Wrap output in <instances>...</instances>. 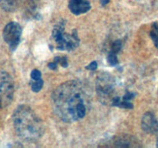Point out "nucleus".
I'll return each instance as SVG.
<instances>
[{
  "label": "nucleus",
  "mask_w": 158,
  "mask_h": 148,
  "mask_svg": "<svg viewBox=\"0 0 158 148\" xmlns=\"http://www.w3.org/2000/svg\"><path fill=\"white\" fill-rule=\"evenodd\" d=\"M52 107L57 117L66 123L83 119L89 109L90 91L80 80L65 82L53 91Z\"/></svg>",
  "instance_id": "nucleus-1"
},
{
  "label": "nucleus",
  "mask_w": 158,
  "mask_h": 148,
  "mask_svg": "<svg viewBox=\"0 0 158 148\" xmlns=\"http://www.w3.org/2000/svg\"><path fill=\"white\" fill-rule=\"evenodd\" d=\"M12 120L15 132L23 140L35 141L43 135V121L30 107L26 105H20L15 109Z\"/></svg>",
  "instance_id": "nucleus-2"
},
{
  "label": "nucleus",
  "mask_w": 158,
  "mask_h": 148,
  "mask_svg": "<svg viewBox=\"0 0 158 148\" xmlns=\"http://www.w3.org/2000/svg\"><path fill=\"white\" fill-rule=\"evenodd\" d=\"M96 88L98 98L105 105L117 106L122 97L116 92L117 83L113 76L108 73H103L99 76L96 82Z\"/></svg>",
  "instance_id": "nucleus-3"
},
{
  "label": "nucleus",
  "mask_w": 158,
  "mask_h": 148,
  "mask_svg": "<svg viewBox=\"0 0 158 148\" xmlns=\"http://www.w3.org/2000/svg\"><path fill=\"white\" fill-rule=\"evenodd\" d=\"M65 22L60 21L55 25L52 32V37L56 43V48L60 50H73L80 44V39L76 30L72 33L64 32Z\"/></svg>",
  "instance_id": "nucleus-4"
},
{
  "label": "nucleus",
  "mask_w": 158,
  "mask_h": 148,
  "mask_svg": "<svg viewBox=\"0 0 158 148\" xmlns=\"http://www.w3.org/2000/svg\"><path fill=\"white\" fill-rule=\"evenodd\" d=\"M14 83L7 72L0 70V109L11 104L14 97Z\"/></svg>",
  "instance_id": "nucleus-5"
},
{
  "label": "nucleus",
  "mask_w": 158,
  "mask_h": 148,
  "mask_svg": "<svg viewBox=\"0 0 158 148\" xmlns=\"http://www.w3.org/2000/svg\"><path fill=\"white\" fill-rule=\"evenodd\" d=\"M22 28L18 23L11 22L8 23L3 30V39L11 50H15L21 39Z\"/></svg>",
  "instance_id": "nucleus-6"
},
{
  "label": "nucleus",
  "mask_w": 158,
  "mask_h": 148,
  "mask_svg": "<svg viewBox=\"0 0 158 148\" xmlns=\"http://www.w3.org/2000/svg\"><path fill=\"white\" fill-rule=\"evenodd\" d=\"M141 127L148 134H154L158 132V121L155 116L147 112L141 119Z\"/></svg>",
  "instance_id": "nucleus-7"
},
{
  "label": "nucleus",
  "mask_w": 158,
  "mask_h": 148,
  "mask_svg": "<svg viewBox=\"0 0 158 148\" xmlns=\"http://www.w3.org/2000/svg\"><path fill=\"white\" fill-rule=\"evenodd\" d=\"M90 3L88 0H69V9L72 13L80 15L90 9Z\"/></svg>",
  "instance_id": "nucleus-8"
},
{
  "label": "nucleus",
  "mask_w": 158,
  "mask_h": 148,
  "mask_svg": "<svg viewBox=\"0 0 158 148\" xmlns=\"http://www.w3.org/2000/svg\"><path fill=\"white\" fill-rule=\"evenodd\" d=\"M110 144L108 146H117V147H130V146H137L136 144L137 142L135 141V139L130 136H120V137H114L110 140Z\"/></svg>",
  "instance_id": "nucleus-9"
},
{
  "label": "nucleus",
  "mask_w": 158,
  "mask_h": 148,
  "mask_svg": "<svg viewBox=\"0 0 158 148\" xmlns=\"http://www.w3.org/2000/svg\"><path fill=\"white\" fill-rule=\"evenodd\" d=\"M40 0H27L25 5V14L28 18H37Z\"/></svg>",
  "instance_id": "nucleus-10"
},
{
  "label": "nucleus",
  "mask_w": 158,
  "mask_h": 148,
  "mask_svg": "<svg viewBox=\"0 0 158 148\" xmlns=\"http://www.w3.org/2000/svg\"><path fill=\"white\" fill-rule=\"evenodd\" d=\"M23 0H0V7L6 12H14L21 5Z\"/></svg>",
  "instance_id": "nucleus-11"
},
{
  "label": "nucleus",
  "mask_w": 158,
  "mask_h": 148,
  "mask_svg": "<svg viewBox=\"0 0 158 148\" xmlns=\"http://www.w3.org/2000/svg\"><path fill=\"white\" fill-rule=\"evenodd\" d=\"M31 84V88H32V90L35 92H38L41 90V89L43 88V81L42 80V78L39 79V80H31L30 82Z\"/></svg>",
  "instance_id": "nucleus-12"
},
{
  "label": "nucleus",
  "mask_w": 158,
  "mask_h": 148,
  "mask_svg": "<svg viewBox=\"0 0 158 148\" xmlns=\"http://www.w3.org/2000/svg\"><path fill=\"white\" fill-rule=\"evenodd\" d=\"M151 37L155 46L158 49V24L157 23L152 26L151 30Z\"/></svg>",
  "instance_id": "nucleus-13"
},
{
  "label": "nucleus",
  "mask_w": 158,
  "mask_h": 148,
  "mask_svg": "<svg viewBox=\"0 0 158 148\" xmlns=\"http://www.w3.org/2000/svg\"><path fill=\"white\" fill-rule=\"evenodd\" d=\"M121 48H122L121 41L117 39L116 40V41H114V43H112V45H111V49H110V52H113V53L117 54V52L121 49Z\"/></svg>",
  "instance_id": "nucleus-14"
},
{
  "label": "nucleus",
  "mask_w": 158,
  "mask_h": 148,
  "mask_svg": "<svg viewBox=\"0 0 158 148\" xmlns=\"http://www.w3.org/2000/svg\"><path fill=\"white\" fill-rule=\"evenodd\" d=\"M107 60L109 64L111 65V66H115V65H117V63H118L117 54L113 53V52H110L107 57Z\"/></svg>",
  "instance_id": "nucleus-15"
},
{
  "label": "nucleus",
  "mask_w": 158,
  "mask_h": 148,
  "mask_svg": "<svg viewBox=\"0 0 158 148\" xmlns=\"http://www.w3.org/2000/svg\"><path fill=\"white\" fill-rule=\"evenodd\" d=\"M54 62L56 63H60L62 66L63 67H67L68 66V60L66 57L63 56H56L55 59H54Z\"/></svg>",
  "instance_id": "nucleus-16"
},
{
  "label": "nucleus",
  "mask_w": 158,
  "mask_h": 148,
  "mask_svg": "<svg viewBox=\"0 0 158 148\" xmlns=\"http://www.w3.org/2000/svg\"><path fill=\"white\" fill-rule=\"evenodd\" d=\"M30 77L31 80H39V79L41 78V72H40V71H39L38 69H33V70L31 72Z\"/></svg>",
  "instance_id": "nucleus-17"
},
{
  "label": "nucleus",
  "mask_w": 158,
  "mask_h": 148,
  "mask_svg": "<svg viewBox=\"0 0 158 148\" xmlns=\"http://www.w3.org/2000/svg\"><path fill=\"white\" fill-rule=\"evenodd\" d=\"M97 68V63L96 61H93L92 63H89L87 66H86V69H89V70H95Z\"/></svg>",
  "instance_id": "nucleus-18"
},
{
  "label": "nucleus",
  "mask_w": 158,
  "mask_h": 148,
  "mask_svg": "<svg viewBox=\"0 0 158 148\" xmlns=\"http://www.w3.org/2000/svg\"><path fill=\"white\" fill-rule=\"evenodd\" d=\"M48 66H49V69H56L57 68V65H56V63H49V65H48Z\"/></svg>",
  "instance_id": "nucleus-19"
},
{
  "label": "nucleus",
  "mask_w": 158,
  "mask_h": 148,
  "mask_svg": "<svg viewBox=\"0 0 158 148\" xmlns=\"http://www.w3.org/2000/svg\"><path fill=\"white\" fill-rule=\"evenodd\" d=\"M100 2H101V4L103 5V6H105V5H106L109 2L110 0H100Z\"/></svg>",
  "instance_id": "nucleus-20"
},
{
  "label": "nucleus",
  "mask_w": 158,
  "mask_h": 148,
  "mask_svg": "<svg viewBox=\"0 0 158 148\" xmlns=\"http://www.w3.org/2000/svg\"><path fill=\"white\" fill-rule=\"evenodd\" d=\"M157 146H158V138H157Z\"/></svg>",
  "instance_id": "nucleus-21"
}]
</instances>
